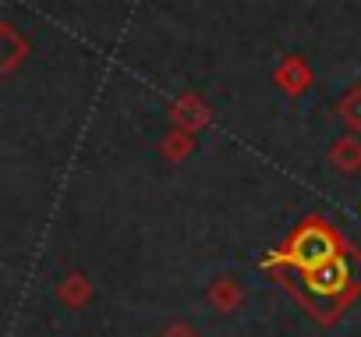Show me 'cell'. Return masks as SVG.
<instances>
[{
    "label": "cell",
    "instance_id": "7a4b0ae2",
    "mask_svg": "<svg viewBox=\"0 0 361 337\" xmlns=\"http://www.w3.org/2000/svg\"><path fill=\"white\" fill-rule=\"evenodd\" d=\"M340 249H343V245H340V238L333 235V227H326L322 220H308V224L283 245V252H280L273 263H280L283 270H308V266H315V263L336 256Z\"/></svg>",
    "mask_w": 361,
    "mask_h": 337
},
{
    "label": "cell",
    "instance_id": "6da1fadb",
    "mask_svg": "<svg viewBox=\"0 0 361 337\" xmlns=\"http://www.w3.org/2000/svg\"><path fill=\"white\" fill-rule=\"evenodd\" d=\"M287 277L294 280V291L319 316H333L361 291V256L340 249L336 256H329L308 270H287Z\"/></svg>",
    "mask_w": 361,
    "mask_h": 337
}]
</instances>
